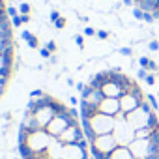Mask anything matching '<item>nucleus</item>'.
I'll return each instance as SVG.
<instances>
[{"label":"nucleus","mask_w":159,"mask_h":159,"mask_svg":"<svg viewBox=\"0 0 159 159\" xmlns=\"http://www.w3.org/2000/svg\"><path fill=\"white\" fill-rule=\"evenodd\" d=\"M125 120L135 127V131L140 129V127H148V125L150 127H159V116H157V112L152 109V105L148 101H144L139 109L125 114Z\"/></svg>","instance_id":"f257e3e1"},{"label":"nucleus","mask_w":159,"mask_h":159,"mask_svg":"<svg viewBox=\"0 0 159 159\" xmlns=\"http://www.w3.org/2000/svg\"><path fill=\"white\" fill-rule=\"evenodd\" d=\"M144 101H146V94L142 92V88H140V86H139V83L135 81V84H133L131 92H125V94L120 98V109H122V112H124V114H129L131 111L139 109Z\"/></svg>","instance_id":"f03ea898"},{"label":"nucleus","mask_w":159,"mask_h":159,"mask_svg":"<svg viewBox=\"0 0 159 159\" xmlns=\"http://www.w3.org/2000/svg\"><path fill=\"white\" fill-rule=\"evenodd\" d=\"M75 122H79V120H75L73 116H71V112H69V109L67 111H64V112H60V114H56L52 120H51V124L45 127V131L52 137V139H58L71 124H75Z\"/></svg>","instance_id":"7ed1b4c3"},{"label":"nucleus","mask_w":159,"mask_h":159,"mask_svg":"<svg viewBox=\"0 0 159 159\" xmlns=\"http://www.w3.org/2000/svg\"><path fill=\"white\" fill-rule=\"evenodd\" d=\"M52 142V137L45 131V129H39L36 133H28V139H26V146L34 152V153H45L47 148L51 146Z\"/></svg>","instance_id":"20e7f679"},{"label":"nucleus","mask_w":159,"mask_h":159,"mask_svg":"<svg viewBox=\"0 0 159 159\" xmlns=\"http://www.w3.org/2000/svg\"><path fill=\"white\" fill-rule=\"evenodd\" d=\"M118 146H129L135 140V127L124 118V120H116V127L112 131Z\"/></svg>","instance_id":"39448f33"},{"label":"nucleus","mask_w":159,"mask_h":159,"mask_svg":"<svg viewBox=\"0 0 159 159\" xmlns=\"http://www.w3.org/2000/svg\"><path fill=\"white\" fill-rule=\"evenodd\" d=\"M90 125H92L96 137H98V135H109V133H112L114 127H116V118H114V116H107V114H103V112H98V114L90 120Z\"/></svg>","instance_id":"423d86ee"},{"label":"nucleus","mask_w":159,"mask_h":159,"mask_svg":"<svg viewBox=\"0 0 159 159\" xmlns=\"http://www.w3.org/2000/svg\"><path fill=\"white\" fill-rule=\"evenodd\" d=\"M116 148H118V142H116V139H114L112 133H109V135H98L90 142V150H96V152L105 153V155H111Z\"/></svg>","instance_id":"0eeeda50"},{"label":"nucleus","mask_w":159,"mask_h":159,"mask_svg":"<svg viewBox=\"0 0 159 159\" xmlns=\"http://www.w3.org/2000/svg\"><path fill=\"white\" fill-rule=\"evenodd\" d=\"M81 139H86V137H84V131H83V127H81V122H75V124H71L56 140H58L60 144H77Z\"/></svg>","instance_id":"6e6552de"},{"label":"nucleus","mask_w":159,"mask_h":159,"mask_svg":"<svg viewBox=\"0 0 159 159\" xmlns=\"http://www.w3.org/2000/svg\"><path fill=\"white\" fill-rule=\"evenodd\" d=\"M62 159H90V150L79 144H62Z\"/></svg>","instance_id":"1a4fd4ad"},{"label":"nucleus","mask_w":159,"mask_h":159,"mask_svg":"<svg viewBox=\"0 0 159 159\" xmlns=\"http://www.w3.org/2000/svg\"><path fill=\"white\" fill-rule=\"evenodd\" d=\"M98 111L103 112V114H107V116H114V118H116V114L122 112V109H120V99H116V98H105V99L99 103Z\"/></svg>","instance_id":"9d476101"},{"label":"nucleus","mask_w":159,"mask_h":159,"mask_svg":"<svg viewBox=\"0 0 159 159\" xmlns=\"http://www.w3.org/2000/svg\"><path fill=\"white\" fill-rule=\"evenodd\" d=\"M54 116H56V111H54L52 105H49V107H41V109H38V111L34 112V118L38 120V124H39L41 129H45V127L51 124V120H52Z\"/></svg>","instance_id":"9b49d317"},{"label":"nucleus","mask_w":159,"mask_h":159,"mask_svg":"<svg viewBox=\"0 0 159 159\" xmlns=\"http://www.w3.org/2000/svg\"><path fill=\"white\" fill-rule=\"evenodd\" d=\"M101 92H103V96H105V98H116V99H120V98L124 96L122 86H120L116 81H112V79H109V81L103 84Z\"/></svg>","instance_id":"f8f14e48"},{"label":"nucleus","mask_w":159,"mask_h":159,"mask_svg":"<svg viewBox=\"0 0 159 159\" xmlns=\"http://www.w3.org/2000/svg\"><path fill=\"white\" fill-rule=\"evenodd\" d=\"M79 112H81V120H92L99 111H98L96 105H92V103L81 99V105H79Z\"/></svg>","instance_id":"ddd939ff"},{"label":"nucleus","mask_w":159,"mask_h":159,"mask_svg":"<svg viewBox=\"0 0 159 159\" xmlns=\"http://www.w3.org/2000/svg\"><path fill=\"white\" fill-rule=\"evenodd\" d=\"M109 159H135V157H133V153L129 152L127 146H118V148L109 155Z\"/></svg>","instance_id":"4468645a"},{"label":"nucleus","mask_w":159,"mask_h":159,"mask_svg":"<svg viewBox=\"0 0 159 159\" xmlns=\"http://www.w3.org/2000/svg\"><path fill=\"white\" fill-rule=\"evenodd\" d=\"M155 131H159V127H140V129H137L135 131V139H152V135L155 133Z\"/></svg>","instance_id":"2eb2a0df"},{"label":"nucleus","mask_w":159,"mask_h":159,"mask_svg":"<svg viewBox=\"0 0 159 159\" xmlns=\"http://www.w3.org/2000/svg\"><path fill=\"white\" fill-rule=\"evenodd\" d=\"M146 101L152 105V109H153V111H157V109H159V98H155L153 94H146Z\"/></svg>","instance_id":"dca6fc26"},{"label":"nucleus","mask_w":159,"mask_h":159,"mask_svg":"<svg viewBox=\"0 0 159 159\" xmlns=\"http://www.w3.org/2000/svg\"><path fill=\"white\" fill-rule=\"evenodd\" d=\"M146 69H148V73H155V75H157V73H159V64H157L155 60H152V58H150V62H148V67H146Z\"/></svg>","instance_id":"f3484780"},{"label":"nucleus","mask_w":159,"mask_h":159,"mask_svg":"<svg viewBox=\"0 0 159 159\" xmlns=\"http://www.w3.org/2000/svg\"><path fill=\"white\" fill-rule=\"evenodd\" d=\"M131 13H133V17H135V19H137V21H144V11H142V10H140V8H137V6H135V8H133V11H131Z\"/></svg>","instance_id":"a211bd4d"},{"label":"nucleus","mask_w":159,"mask_h":159,"mask_svg":"<svg viewBox=\"0 0 159 159\" xmlns=\"http://www.w3.org/2000/svg\"><path fill=\"white\" fill-rule=\"evenodd\" d=\"M148 49L153 51V52H157L159 51V39H150L148 41Z\"/></svg>","instance_id":"6ab92c4d"},{"label":"nucleus","mask_w":159,"mask_h":159,"mask_svg":"<svg viewBox=\"0 0 159 159\" xmlns=\"http://www.w3.org/2000/svg\"><path fill=\"white\" fill-rule=\"evenodd\" d=\"M144 83H146L148 86H153V84H155V73H148L146 79H144Z\"/></svg>","instance_id":"aec40b11"},{"label":"nucleus","mask_w":159,"mask_h":159,"mask_svg":"<svg viewBox=\"0 0 159 159\" xmlns=\"http://www.w3.org/2000/svg\"><path fill=\"white\" fill-rule=\"evenodd\" d=\"M118 52L124 54V56H133V49H131V47H120Z\"/></svg>","instance_id":"412c9836"},{"label":"nucleus","mask_w":159,"mask_h":159,"mask_svg":"<svg viewBox=\"0 0 159 159\" xmlns=\"http://www.w3.org/2000/svg\"><path fill=\"white\" fill-rule=\"evenodd\" d=\"M19 13H21V15H28V13H30V6H28L26 2L21 4V6H19Z\"/></svg>","instance_id":"4be33fe9"},{"label":"nucleus","mask_w":159,"mask_h":159,"mask_svg":"<svg viewBox=\"0 0 159 159\" xmlns=\"http://www.w3.org/2000/svg\"><path fill=\"white\" fill-rule=\"evenodd\" d=\"M6 11H8V15H10V19H13V17H17V15H19V11H17V8H13V6H8V8H6Z\"/></svg>","instance_id":"5701e85b"},{"label":"nucleus","mask_w":159,"mask_h":159,"mask_svg":"<svg viewBox=\"0 0 159 159\" xmlns=\"http://www.w3.org/2000/svg\"><path fill=\"white\" fill-rule=\"evenodd\" d=\"M83 34H84V36H86V38H94V36H96V34H98V30H94V28H92V26H86V28H84V32H83Z\"/></svg>","instance_id":"b1692460"},{"label":"nucleus","mask_w":159,"mask_h":159,"mask_svg":"<svg viewBox=\"0 0 159 159\" xmlns=\"http://www.w3.org/2000/svg\"><path fill=\"white\" fill-rule=\"evenodd\" d=\"M148 62H150L148 56H140V58H139V67H144V69H146V67H148Z\"/></svg>","instance_id":"393cba45"},{"label":"nucleus","mask_w":159,"mask_h":159,"mask_svg":"<svg viewBox=\"0 0 159 159\" xmlns=\"http://www.w3.org/2000/svg\"><path fill=\"white\" fill-rule=\"evenodd\" d=\"M8 45H11V39H4V38H0V52H2Z\"/></svg>","instance_id":"a878e982"},{"label":"nucleus","mask_w":159,"mask_h":159,"mask_svg":"<svg viewBox=\"0 0 159 159\" xmlns=\"http://www.w3.org/2000/svg\"><path fill=\"white\" fill-rule=\"evenodd\" d=\"M75 43L81 47V49H84V38H83L81 34H77V36H75Z\"/></svg>","instance_id":"bb28decb"},{"label":"nucleus","mask_w":159,"mask_h":159,"mask_svg":"<svg viewBox=\"0 0 159 159\" xmlns=\"http://www.w3.org/2000/svg\"><path fill=\"white\" fill-rule=\"evenodd\" d=\"M26 43H28V47H32V49H36V47L39 45V41H38V38H36V36H32V38H30Z\"/></svg>","instance_id":"cd10ccee"},{"label":"nucleus","mask_w":159,"mask_h":159,"mask_svg":"<svg viewBox=\"0 0 159 159\" xmlns=\"http://www.w3.org/2000/svg\"><path fill=\"white\" fill-rule=\"evenodd\" d=\"M146 75H148V69H144V67L137 69V79H146Z\"/></svg>","instance_id":"c85d7f7f"},{"label":"nucleus","mask_w":159,"mask_h":159,"mask_svg":"<svg viewBox=\"0 0 159 159\" xmlns=\"http://www.w3.org/2000/svg\"><path fill=\"white\" fill-rule=\"evenodd\" d=\"M11 25H13V26H21V25H23V17H21V15L13 17V19H11Z\"/></svg>","instance_id":"c756f323"},{"label":"nucleus","mask_w":159,"mask_h":159,"mask_svg":"<svg viewBox=\"0 0 159 159\" xmlns=\"http://www.w3.org/2000/svg\"><path fill=\"white\" fill-rule=\"evenodd\" d=\"M54 26H56V28H58V30H62V28H64V26H66V19H64V17H60V19H58V21H56V23H54Z\"/></svg>","instance_id":"7c9ffc66"},{"label":"nucleus","mask_w":159,"mask_h":159,"mask_svg":"<svg viewBox=\"0 0 159 159\" xmlns=\"http://www.w3.org/2000/svg\"><path fill=\"white\" fill-rule=\"evenodd\" d=\"M99 39H109V32L107 30H98V34H96Z\"/></svg>","instance_id":"2f4dec72"},{"label":"nucleus","mask_w":159,"mask_h":159,"mask_svg":"<svg viewBox=\"0 0 159 159\" xmlns=\"http://www.w3.org/2000/svg\"><path fill=\"white\" fill-rule=\"evenodd\" d=\"M45 49H47V51H49V52H51V54H52V52H54V51H56V43H54V41H49V43H47V47H45Z\"/></svg>","instance_id":"473e14b6"},{"label":"nucleus","mask_w":159,"mask_h":159,"mask_svg":"<svg viewBox=\"0 0 159 159\" xmlns=\"http://www.w3.org/2000/svg\"><path fill=\"white\" fill-rule=\"evenodd\" d=\"M45 92H41V90H34L32 94H30V99H38V98H41Z\"/></svg>","instance_id":"72a5a7b5"},{"label":"nucleus","mask_w":159,"mask_h":159,"mask_svg":"<svg viewBox=\"0 0 159 159\" xmlns=\"http://www.w3.org/2000/svg\"><path fill=\"white\" fill-rule=\"evenodd\" d=\"M58 19H60V13H58L56 10H52V11H51V21H52V23H56Z\"/></svg>","instance_id":"f704fd0d"},{"label":"nucleus","mask_w":159,"mask_h":159,"mask_svg":"<svg viewBox=\"0 0 159 159\" xmlns=\"http://www.w3.org/2000/svg\"><path fill=\"white\" fill-rule=\"evenodd\" d=\"M21 38H23V39H25V41H28V39H30V38H32V32H28V30H25V32H23V34H21Z\"/></svg>","instance_id":"c9c22d12"},{"label":"nucleus","mask_w":159,"mask_h":159,"mask_svg":"<svg viewBox=\"0 0 159 159\" xmlns=\"http://www.w3.org/2000/svg\"><path fill=\"white\" fill-rule=\"evenodd\" d=\"M39 54H41L43 58H51V56H52V54H51V52H49L47 49H39Z\"/></svg>","instance_id":"e433bc0d"},{"label":"nucleus","mask_w":159,"mask_h":159,"mask_svg":"<svg viewBox=\"0 0 159 159\" xmlns=\"http://www.w3.org/2000/svg\"><path fill=\"white\" fill-rule=\"evenodd\" d=\"M144 21H146V23H153L155 19H153V15H152V13H144Z\"/></svg>","instance_id":"4c0bfd02"},{"label":"nucleus","mask_w":159,"mask_h":159,"mask_svg":"<svg viewBox=\"0 0 159 159\" xmlns=\"http://www.w3.org/2000/svg\"><path fill=\"white\" fill-rule=\"evenodd\" d=\"M69 103H71L73 107H75V105H81V101H79V99H77L75 96H71V98H69Z\"/></svg>","instance_id":"58836bf2"},{"label":"nucleus","mask_w":159,"mask_h":159,"mask_svg":"<svg viewBox=\"0 0 159 159\" xmlns=\"http://www.w3.org/2000/svg\"><path fill=\"white\" fill-rule=\"evenodd\" d=\"M75 88H77L79 92H83V90L86 88V84H84V83H77V84H75Z\"/></svg>","instance_id":"ea45409f"},{"label":"nucleus","mask_w":159,"mask_h":159,"mask_svg":"<svg viewBox=\"0 0 159 159\" xmlns=\"http://www.w3.org/2000/svg\"><path fill=\"white\" fill-rule=\"evenodd\" d=\"M23 17V25H28L30 23V15H21Z\"/></svg>","instance_id":"a19ab883"},{"label":"nucleus","mask_w":159,"mask_h":159,"mask_svg":"<svg viewBox=\"0 0 159 159\" xmlns=\"http://www.w3.org/2000/svg\"><path fill=\"white\" fill-rule=\"evenodd\" d=\"M152 15H153V19H155V21H159V10H153V11H152Z\"/></svg>","instance_id":"79ce46f5"},{"label":"nucleus","mask_w":159,"mask_h":159,"mask_svg":"<svg viewBox=\"0 0 159 159\" xmlns=\"http://www.w3.org/2000/svg\"><path fill=\"white\" fill-rule=\"evenodd\" d=\"M122 4H125V6H135L133 0H122Z\"/></svg>","instance_id":"37998d69"},{"label":"nucleus","mask_w":159,"mask_h":159,"mask_svg":"<svg viewBox=\"0 0 159 159\" xmlns=\"http://www.w3.org/2000/svg\"><path fill=\"white\" fill-rule=\"evenodd\" d=\"M49 60H51V64H56V62H58V58H56V56H51Z\"/></svg>","instance_id":"c03bdc74"},{"label":"nucleus","mask_w":159,"mask_h":159,"mask_svg":"<svg viewBox=\"0 0 159 159\" xmlns=\"http://www.w3.org/2000/svg\"><path fill=\"white\" fill-rule=\"evenodd\" d=\"M15 159H19V157H15Z\"/></svg>","instance_id":"a18cd8bd"}]
</instances>
